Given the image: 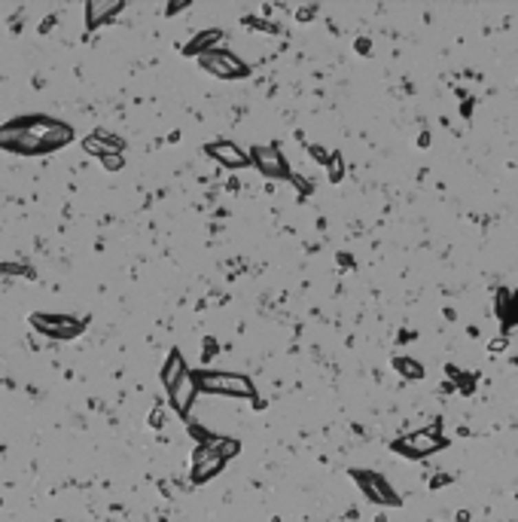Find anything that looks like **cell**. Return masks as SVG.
Here are the masks:
<instances>
[{"mask_svg": "<svg viewBox=\"0 0 518 522\" xmlns=\"http://www.w3.org/2000/svg\"><path fill=\"white\" fill-rule=\"evenodd\" d=\"M74 138L70 125L55 123V119H19V123H6L0 129V147L3 150H16V153H49L65 147Z\"/></svg>", "mask_w": 518, "mask_h": 522, "instance_id": "1", "label": "cell"}, {"mask_svg": "<svg viewBox=\"0 0 518 522\" xmlns=\"http://www.w3.org/2000/svg\"><path fill=\"white\" fill-rule=\"evenodd\" d=\"M195 385L204 394H226V397H250L253 382L238 373H195Z\"/></svg>", "mask_w": 518, "mask_h": 522, "instance_id": "2", "label": "cell"}, {"mask_svg": "<svg viewBox=\"0 0 518 522\" xmlns=\"http://www.w3.org/2000/svg\"><path fill=\"white\" fill-rule=\"evenodd\" d=\"M198 65H202L208 74L219 76V80H238V76H247V65L232 55L229 49H214V52L198 55Z\"/></svg>", "mask_w": 518, "mask_h": 522, "instance_id": "3", "label": "cell"}, {"mask_svg": "<svg viewBox=\"0 0 518 522\" xmlns=\"http://www.w3.org/2000/svg\"><path fill=\"white\" fill-rule=\"evenodd\" d=\"M351 477L360 483V489H363V495L369 501H375V504H400V495L390 489V483L381 474H372V470H354Z\"/></svg>", "mask_w": 518, "mask_h": 522, "instance_id": "4", "label": "cell"}, {"mask_svg": "<svg viewBox=\"0 0 518 522\" xmlns=\"http://www.w3.org/2000/svg\"><path fill=\"white\" fill-rule=\"evenodd\" d=\"M31 324L46 333L49 340H74L76 333L83 330V324L76 318H65V315H34Z\"/></svg>", "mask_w": 518, "mask_h": 522, "instance_id": "5", "label": "cell"}, {"mask_svg": "<svg viewBox=\"0 0 518 522\" xmlns=\"http://www.w3.org/2000/svg\"><path fill=\"white\" fill-rule=\"evenodd\" d=\"M223 464H226V458H223V452L217 449V443H211V446H202V449L195 452V458H193V479H195V483H208L211 477L223 470Z\"/></svg>", "mask_w": 518, "mask_h": 522, "instance_id": "6", "label": "cell"}, {"mask_svg": "<svg viewBox=\"0 0 518 522\" xmlns=\"http://www.w3.org/2000/svg\"><path fill=\"white\" fill-rule=\"evenodd\" d=\"M442 446H445V440H439V437H436V434H430V431H421V434L402 437V440H396V443H393V449H396V452L411 455V458L430 455V452H436V449H442Z\"/></svg>", "mask_w": 518, "mask_h": 522, "instance_id": "7", "label": "cell"}, {"mask_svg": "<svg viewBox=\"0 0 518 522\" xmlns=\"http://www.w3.org/2000/svg\"><path fill=\"white\" fill-rule=\"evenodd\" d=\"M250 159L266 178H287V159L278 147H253Z\"/></svg>", "mask_w": 518, "mask_h": 522, "instance_id": "8", "label": "cell"}, {"mask_svg": "<svg viewBox=\"0 0 518 522\" xmlns=\"http://www.w3.org/2000/svg\"><path fill=\"white\" fill-rule=\"evenodd\" d=\"M208 153L217 162H223L226 168H241V165H247V159H250L241 147L232 144V140H214V144H208Z\"/></svg>", "mask_w": 518, "mask_h": 522, "instance_id": "9", "label": "cell"}, {"mask_svg": "<svg viewBox=\"0 0 518 522\" xmlns=\"http://www.w3.org/2000/svg\"><path fill=\"white\" fill-rule=\"evenodd\" d=\"M195 394H198V385H195V376L193 373H186V376L180 379L174 388H171V404L174 409L180 415H186L189 409H193V400H195Z\"/></svg>", "mask_w": 518, "mask_h": 522, "instance_id": "10", "label": "cell"}, {"mask_svg": "<svg viewBox=\"0 0 518 522\" xmlns=\"http://www.w3.org/2000/svg\"><path fill=\"white\" fill-rule=\"evenodd\" d=\"M86 147L89 153H95V156H113V153H119L122 150V140L119 138H110V135H104V132H98V135H91V138H86Z\"/></svg>", "mask_w": 518, "mask_h": 522, "instance_id": "11", "label": "cell"}, {"mask_svg": "<svg viewBox=\"0 0 518 522\" xmlns=\"http://www.w3.org/2000/svg\"><path fill=\"white\" fill-rule=\"evenodd\" d=\"M186 366H183V355L180 351H171V355H168V361H165V370H162V385L168 388V391H171V388L180 382L183 376H186Z\"/></svg>", "mask_w": 518, "mask_h": 522, "instance_id": "12", "label": "cell"}, {"mask_svg": "<svg viewBox=\"0 0 518 522\" xmlns=\"http://www.w3.org/2000/svg\"><path fill=\"white\" fill-rule=\"evenodd\" d=\"M119 10H122V3H89L86 6V25L89 28H101L110 16H116Z\"/></svg>", "mask_w": 518, "mask_h": 522, "instance_id": "13", "label": "cell"}, {"mask_svg": "<svg viewBox=\"0 0 518 522\" xmlns=\"http://www.w3.org/2000/svg\"><path fill=\"white\" fill-rule=\"evenodd\" d=\"M219 40H223V34H219V31H204V34H198L193 43H189L186 52H189V55H195V52H198V55L214 52V49H223V46H219Z\"/></svg>", "mask_w": 518, "mask_h": 522, "instance_id": "14", "label": "cell"}, {"mask_svg": "<svg viewBox=\"0 0 518 522\" xmlns=\"http://www.w3.org/2000/svg\"><path fill=\"white\" fill-rule=\"evenodd\" d=\"M393 370L402 373L406 379H421L424 376V366L415 364V361H409V357H393Z\"/></svg>", "mask_w": 518, "mask_h": 522, "instance_id": "15", "label": "cell"}, {"mask_svg": "<svg viewBox=\"0 0 518 522\" xmlns=\"http://www.w3.org/2000/svg\"><path fill=\"white\" fill-rule=\"evenodd\" d=\"M101 162H104V168H110V171H119V168H122V156H119V153H113V156H104Z\"/></svg>", "mask_w": 518, "mask_h": 522, "instance_id": "16", "label": "cell"}]
</instances>
